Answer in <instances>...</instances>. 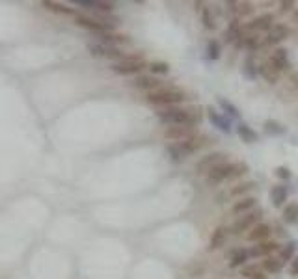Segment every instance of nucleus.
<instances>
[{"mask_svg": "<svg viewBox=\"0 0 298 279\" xmlns=\"http://www.w3.org/2000/svg\"><path fill=\"white\" fill-rule=\"evenodd\" d=\"M158 119L162 123L170 125H188L194 127L199 121V112L192 110V108H175V106H168V108H160L157 112Z\"/></svg>", "mask_w": 298, "mask_h": 279, "instance_id": "1", "label": "nucleus"}, {"mask_svg": "<svg viewBox=\"0 0 298 279\" xmlns=\"http://www.w3.org/2000/svg\"><path fill=\"white\" fill-rule=\"evenodd\" d=\"M185 99H186L185 92L179 90V88H160V90L148 93V102L155 104V106H162V108L175 106V104L183 102Z\"/></svg>", "mask_w": 298, "mask_h": 279, "instance_id": "2", "label": "nucleus"}, {"mask_svg": "<svg viewBox=\"0 0 298 279\" xmlns=\"http://www.w3.org/2000/svg\"><path fill=\"white\" fill-rule=\"evenodd\" d=\"M205 143V136H192V138L185 140V141H177V143H172V145H168V153L172 155L174 160H181V158L188 157V155H192L196 151H199V149L203 147Z\"/></svg>", "mask_w": 298, "mask_h": 279, "instance_id": "3", "label": "nucleus"}, {"mask_svg": "<svg viewBox=\"0 0 298 279\" xmlns=\"http://www.w3.org/2000/svg\"><path fill=\"white\" fill-rule=\"evenodd\" d=\"M142 69H146V60L138 56H125L123 60L112 64V71L118 74H136Z\"/></svg>", "mask_w": 298, "mask_h": 279, "instance_id": "4", "label": "nucleus"}, {"mask_svg": "<svg viewBox=\"0 0 298 279\" xmlns=\"http://www.w3.org/2000/svg\"><path fill=\"white\" fill-rule=\"evenodd\" d=\"M259 218H261V210H251V212L248 214H242V216H239V218L235 220L231 231L235 232V234H241L242 231H248V229L255 227V225L259 223Z\"/></svg>", "mask_w": 298, "mask_h": 279, "instance_id": "5", "label": "nucleus"}, {"mask_svg": "<svg viewBox=\"0 0 298 279\" xmlns=\"http://www.w3.org/2000/svg\"><path fill=\"white\" fill-rule=\"evenodd\" d=\"M225 162V155L224 153H211V155H205L198 160L196 164V173H209L211 169H214L216 166H220Z\"/></svg>", "mask_w": 298, "mask_h": 279, "instance_id": "6", "label": "nucleus"}, {"mask_svg": "<svg viewBox=\"0 0 298 279\" xmlns=\"http://www.w3.org/2000/svg\"><path fill=\"white\" fill-rule=\"evenodd\" d=\"M192 136H196L194 127H188V125H170V127L164 130V138L174 140V143L185 141V140L192 138Z\"/></svg>", "mask_w": 298, "mask_h": 279, "instance_id": "7", "label": "nucleus"}, {"mask_svg": "<svg viewBox=\"0 0 298 279\" xmlns=\"http://www.w3.org/2000/svg\"><path fill=\"white\" fill-rule=\"evenodd\" d=\"M132 86L138 88V90H146V92H155V90H160L164 88L162 86V80H158L157 76H149V74H140L132 80Z\"/></svg>", "mask_w": 298, "mask_h": 279, "instance_id": "8", "label": "nucleus"}, {"mask_svg": "<svg viewBox=\"0 0 298 279\" xmlns=\"http://www.w3.org/2000/svg\"><path fill=\"white\" fill-rule=\"evenodd\" d=\"M76 23L80 24V26L88 28V30H93V32H97V34H108V30H110V24H106V23H99V21H93L90 17H84V15H76Z\"/></svg>", "mask_w": 298, "mask_h": 279, "instance_id": "9", "label": "nucleus"}, {"mask_svg": "<svg viewBox=\"0 0 298 279\" xmlns=\"http://www.w3.org/2000/svg\"><path fill=\"white\" fill-rule=\"evenodd\" d=\"M229 173H231V162H224L207 173V181L209 183H222V181L229 179Z\"/></svg>", "mask_w": 298, "mask_h": 279, "instance_id": "10", "label": "nucleus"}, {"mask_svg": "<svg viewBox=\"0 0 298 279\" xmlns=\"http://www.w3.org/2000/svg\"><path fill=\"white\" fill-rule=\"evenodd\" d=\"M272 23H274V15H272V13H263V15L253 19L251 23H248V24H246V30H250V32L270 30V28H272Z\"/></svg>", "mask_w": 298, "mask_h": 279, "instance_id": "11", "label": "nucleus"}, {"mask_svg": "<svg viewBox=\"0 0 298 279\" xmlns=\"http://www.w3.org/2000/svg\"><path fill=\"white\" fill-rule=\"evenodd\" d=\"M289 34H291L289 26H285V24H274V26L269 30L267 43H269V45H278V43H281L283 39H287Z\"/></svg>", "mask_w": 298, "mask_h": 279, "instance_id": "12", "label": "nucleus"}, {"mask_svg": "<svg viewBox=\"0 0 298 279\" xmlns=\"http://www.w3.org/2000/svg\"><path fill=\"white\" fill-rule=\"evenodd\" d=\"M227 236H229V229L227 227H216L211 234V240H209V250H220L222 246H225V242H227Z\"/></svg>", "mask_w": 298, "mask_h": 279, "instance_id": "13", "label": "nucleus"}, {"mask_svg": "<svg viewBox=\"0 0 298 279\" xmlns=\"http://www.w3.org/2000/svg\"><path fill=\"white\" fill-rule=\"evenodd\" d=\"M92 50V54L95 56H106V58H118V60H123L125 56L121 54V50H118L116 46L112 45H102V43H95V45L88 46Z\"/></svg>", "mask_w": 298, "mask_h": 279, "instance_id": "14", "label": "nucleus"}, {"mask_svg": "<svg viewBox=\"0 0 298 279\" xmlns=\"http://www.w3.org/2000/svg\"><path fill=\"white\" fill-rule=\"evenodd\" d=\"M255 205H257V199H255L253 195H248V197H242V199H239L237 203L233 205L231 212L237 214V216H242V214L251 212V210L255 209Z\"/></svg>", "mask_w": 298, "mask_h": 279, "instance_id": "15", "label": "nucleus"}, {"mask_svg": "<svg viewBox=\"0 0 298 279\" xmlns=\"http://www.w3.org/2000/svg\"><path fill=\"white\" fill-rule=\"evenodd\" d=\"M276 250H279L278 242H261L248 251V255H251V257H270V253Z\"/></svg>", "mask_w": 298, "mask_h": 279, "instance_id": "16", "label": "nucleus"}, {"mask_svg": "<svg viewBox=\"0 0 298 279\" xmlns=\"http://www.w3.org/2000/svg\"><path fill=\"white\" fill-rule=\"evenodd\" d=\"M270 64L274 65L279 73H281V71H285V69H289L291 64H289L287 50H285V48H281V46L276 48V50L272 52V56H270Z\"/></svg>", "mask_w": 298, "mask_h": 279, "instance_id": "17", "label": "nucleus"}, {"mask_svg": "<svg viewBox=\"0 0 298 279\" xmlns=\"http://www.w3.org/2000/svg\"><path fill=\"white\" fill-rule=\"evenodd\" d=\"M270 234V225L269 223H257L255 227H251L248 232V240L250 242H261L265 238H269Z\"/></svg>", "mask_w": 298, "mask_h": 279, "instance_id": "18", "label": "nucleus"}, {"mask_svg": "<svg viewBox=\"0 0 298 279\" xmlns=\"http://www.w3.org/2000/svg\"><path fill=\"white\" fill-rule=\"evenodd\" d=\"M259 74L269 84H276L279 80V71L272 64H261L259 65Z\"/></svg>", "mask_w": 298, "mask_h": 279, "instance_id": "19", "label": "nucleus"}, {"mask_svg": "<svg viewBox=\"0 0 298 279\" xmlns=\"http://www.w3.org/2000/svg\"><path fill=\"white\" fill-rule=\"evenodd\" d=\"M207 112H209V119H211V123H214V125H216L220 130H224V132H229V129H231V127H229V121L225 119V117H222L218 112H214L211 106L207 108Z\"/></svg>", "mask_w": 298, "mask_h": 279, "instance_id": "20", "label": "nucleus"}, {"mask_svg": "<svg viewBox=\"0 0 298 279\" xmlns=\"http://www.w3.org/2000/svg\"><path fill=\"white\" fill-rule=\"evenodd\" d=\"M270 199L274 201L276 207H281V205L287 201V188H285V186H272V190H270Z\"/></svg>", "mask_w": 298, "mask_h": 279, "instance_id": "21", "label": "nucleus"}, {"mask_svg": "<svg viewBox=\"0 0 298 279\" xmlns=\"http://www.w3.org/2000/svg\"><path fill=\"white\" fill-rule=\"evenodd\" d=\"M78 6H86V8L99 9V11H112L114 4L112 2H99V0H78Z\"/></svg>", "mask_w": 298, "mask_h": 279, "instance_id": "22", "label": "nucleus"}, {"mask_svg": "<svg viewBox=\"0 0 298 279\" xmlns=\"http://www.w3.org/2000/svg\"><path fill=\"white\" fill-rule=\"evenodd\" d=\"M237 132H239V136L242 138V141H246V143H253V141H257V132L248 127L246 123H241L239 127H237Z\"/></svg>", "mask_w": 298, "mask_h": 279, "instance_id": "23", "label": "nucleus"}, {"mask_svg": "<svg viewBox=\"0 0 298 279\" xmlns=\"http://www.w3.org/2000/svg\"><path fill=\"white\" fill-rule=\"evenodd\" d=\"M263 268L270 272V274H276V272L283 268V260H281V257H267L265 262H263Z\"/></svg>", "mask_w": 298, "mask_h": 279, "instance_id": "24", "label": "nucleus"}, {"mask_svg": "<svg viewBox=\"0 0 298 279\" xmlns=\"http://www.w3.org/2000/svg\"><path fill=\"white\" fill-rule=\"evenodd\" d=\"M255 188V183H251V181H248V183H242V185H237L231 188V195L233 197H244V195L248 194V192H251Z\"/></svg>", "mask_w": 298, "mask_h": 279, "instance_id": "25", "label": "nucleus"}, {"mask_svg": "<svg viewBox=\"0 0 298 279\" xmlns=\"http://www.w3.org/2000/svg\"><path fill=\"white\" fill-rule=\"evenodd\" d=\"M246 259H248V251L246 250H237L235 253H233L231 257V262H229V266L231 268H237V266H242L244 262H246Z\"/></svg>", "mask_w": 298, "mask_h": 279, "instance_id": "26", "label": "nucleus"}, {"mask_svg": "<svg viewBox=\"0 0 298 279\" xmlns=\"http://www.w3.org/2000/svg\"><path fill=\"white\" fill-rule=\"evenodd\" d=\"M248 173V164L244 162H231V173H229V179H237V177H242Z\"/></svg>", "mask_w": 298, "mask_h": 279, "instance_id": "27", "label": "nucleus"}, {"mask_svg": "<svg viewBox=\"0 0 298 279\" xmlns=\"http://www.w3.org/2000/svg\"><path fill=\"white\" fill-rule=\"evenodd\" d=\"M298 218V203H289L283 209V220L285 222H297Z\"/></svg>", "mask_w": 298, "mask_h": 279, "instance_id": "28", "label": "nucleus"}, {"mask_svg": "<svg viewBox=\"0 0 298 279\" xmlns=\"http://www.w3.org/2000/svg\"><path fill=\"white\" fill-rule=\"evenodd\" d=\"M41 6L47 8V9H52V11H58V13H71V9L67 8L65 4H58V2H50V0L43 2Z\"/></svg>", "mask_w": 298, "mask_h": 279, "instance_id": "29", "label": "nucleus"}, {"mask_svg": "<svg viewBox=\"0 0 298 279\" xmlns=\"http://www.w3.org/2000/svg\"><path fill=\"white\" fill-rule=\"evenodd\" d=\"M149 69H151L153 74H166L168 71H170V65H168L166 62H151Z\"/></svg>", "mask_w": 298, "mask_h": 279, "instance_id": "30", "label": "nucleus"}, {"mask_svg": "<svg viewBox=\"0 0 298 279\" xmlns=\"http://www.w3.org/2000/svg\"><path fill=\"white\" fill-rule=\"evenodd\" d=\"M265 130L270 132V134H283V132H285V129L279 125L278 121H272V119L265 121Z\"/></svg>", "mask_w": 298, "mask_h": 279, "instance_id": "31", "label": "nucleus"}, {"mask_svg": "<svg viewBox=\"0 0 298 279\" xmlns=\"http://www.w3.org/2000/svg\"><path fill=\"white\" fill-rule=\"evenodd\" d=\"M207 56L211 60H218L220 58V45H218V41H209L207 43Z\"/></svg>", "mask_w": 298, "mask_h": 279, "instance_id": "32", "label": "nucleus"}, {"mask_svg": "<svg viewBox=\"0 0 298 279\" xmlns=\"http://www.w3.org/2000/svg\"><path fill=\"white\" fill-rule=\"evenodd\" d=\"M218 102H220V106H222L224 110L227 112V114H229L231 117H239V110H237V108L233 106L231 102H227L225 99H218Z\"/></svg>", "mask_w": 298, "mask_h": 279, "instance_id": "33", "label": "nucleus"}, {"mask_svg": "<svg viewBox=\"0 0 298 279\" xmlns=\"http://www.w3.org/2000/svg\"><path fill=\"white\" fill-rule=\"evenodd\" d=\"M244 73L248 74L250 78H253V76L257 74V67L253 64V58H248V60L244 62Z\"/></svg>", "mask_w": 298, "mask_h": 279, "instance_id": "34", "label": "nucleus"}, {"mask_svg": "<svg viewBox=\"0 0 298 279\" xmlns=\"http://www.w3.org/2000/svg\"><path fill=\"white\" fill-rule=\"evenodd\" d=\"M201 19H203V23H205V26L209 28V30H213L216 24H214V17L211 15V9H203V13H201Z\"/></svg>", "mask_w": 298, "mask_h": 279, "instance_id": "35", "label": "nucleus"}, {"mask_svg": "<svg viewBox=\"0 0 298 279\" xmlns=\"http://www.w3.org/2000/svg\"><path fill=\"white\" fill-rule=\"evenodd\" d=\"M295 250H297V244H295V242H291V244H287L285 248H281V260L291 259L293 253H295Z\"/></svg>", "mask_w": 298, "mask_h": 279, "instance_id": "36", "label": "nucleus"}, {"mask_svg": "<svg viewBox=\"0 0 298 279\" xmlns=\"http://www.w3.org/2000/svg\"><path fill=\"white\" fill-rule=\"evenodd\" d=\"M259 272H261V270L257 268L255 264H251V266H244V268L241 270V276H246L248 279H251V278H255Z\"/></svg>", "mask_w": 298, "mask_h": 279, "instance_id": "37", "label": "nucleus"}, {"mask_svg": "<svg viewBox=\"0 0 298 279\" xmlns=\"http://www.w3.org/2000/svg\"><path fill=\"white\" fill-rule=\"evenodd\" d=\"M250 13H253V6H251V4H248V2L239 4V8H237V15H250Z\"/></svg>", "mask_w": 298, "mask_h": 279, "instance_id": "38", "label": "nucleus"}, {"mask_svg": "<svg viewBox=\"0 0 298 279\" xmlns=\"http://www.w3.org/2000/svg\"><path fill=\"white\" fill-rule=\"evenodd\" d=\"M276 175H278L279 179H289V177H291V171H289L287 167H278V169H276Z\"/></svg>", "mask_w": 298, "mask_h": 279, "instance_id": "39", "label": "nucleus"}, {"mask_svg": "<svg viewBox=\"0 0 298 279\" xmlns=\"http://www.w3.org/2000/svg\"><path fill=\"white\" fill-rule=\"evenodd\" d=\"M279 6H281V11H291V9L295 8V2H291V0H289V2H281Z\"/></svg>", "mask_w": 298, "mask_h": 279, "instance_id": "40", "label": "nucleus"}, {"mask_svg": "<svg viewBox=\"0 0 298 279\" xmlns=\"http://www.w3.org/2000/svg\"><path fill=\"white\" fill-rule=\"evenodd\" d=\"M291 274H295V276L298 274V257H295V260L291 262Z\"/></svg>", "mask_w": 298, "mask_h": 279, "instance_id": "41", "label": "nucleus"}, {"mask_svg": "<svg viewBox=\"0 0 298 279\" xmlns=\"http://www.w3.org/2000/svg\"><path fill=\"white\" fill-rule=\"evenodd\" d=\"M291 88H297L298 90V71L293 73V76H291Z\"/></svg>", "mask_w": 298, "mask_h": 279, "instance_id": "42", "label": "nucleus"}, {"mask_svg": "<svg viewBox=\"0 0 298 279\" xmlns=\"http://www.w3.org/2000/svg\"><path fill=\"white\" fill-rule=\"evenodd\" d=\"M251 279H267V276H265V274H263V272H259V274H257V276H255V278H251Z\"/></svg>", "mask_w": 298, "mask_h": 279, "instance_id": "43", "label": "nucleus"}, {"mask_svg": "<svg viewBox=\"0 0 298 279\" xmlns=\"http://www.w3.org/2000/svg\"><path fill=\"white\" fill-rule=\"evenodd\" d=\"M295 21H298V11L295 13Z\"/></svg>", "mask_w": 298, "mask_h": 279, "instance_id": "44", "label": "nucleus"}]
</instances>
